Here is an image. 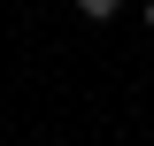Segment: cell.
Here are the masks:
<instances>
[{
  "label": "cell",
  "instance_id": "6da1fadb",
  "mask_svg": "<svg viewBox=\"0 0 154 146\" xmlns=\"http://www.w3.org/2000/svg\"><path fill=\"white\" fill-rule=\"evenodd\" d=\"M77 16H85V23H116V16H123V0H77Z\"/></svg>",
  "mask_w": 154,
  "mask_h": 146
},
{
  "label": "cell",
  "instance_id": "7a4b0ae2",
  "mask_svg": "<svg viewBox=\"0 0 154 146\" xmlns=\"http://www.w3.org/2000/svg\"><path fill=\"white\" fill-rule=\"evenodd\" d=\"M146 31H154V0H146Z\"/></svg>",
  "mask_w": 154,
  "mask_h": 146
}]
</instances>
